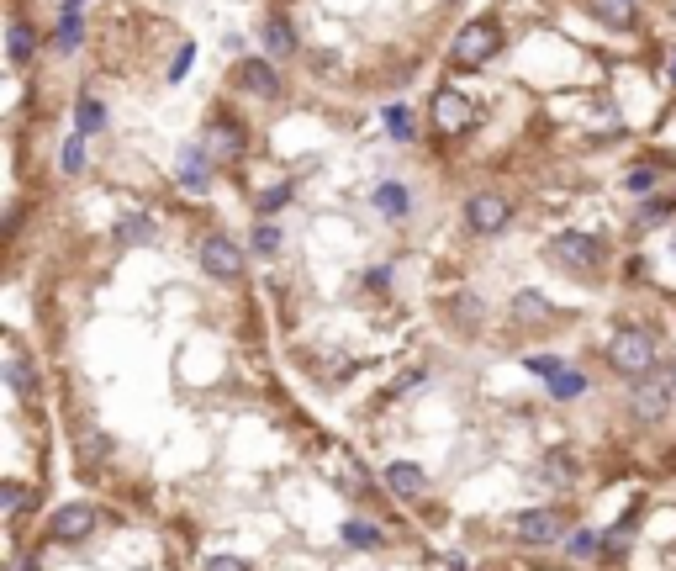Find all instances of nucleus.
I'll list each match as a JSON object with an SVG mask.
<instances>
[{"mask_svg":"<svg viewBox=\"0 0 676 571\" xmlns=\"http://www.w3.org/2000/svg\"><path fill=\"white\" fill-rule=\"evenodd\" d=\"M608 365L618 376H650L655 365H661V349H655V334L650 328H624V334H613L608 344Z\"/></svg>","mask_w":676,"mask_h":571,"instance_id":"1","label":"nucleus"},{"mask_svg":"<svg viewBox=\"0 0 676 571\" xmlns=\"http://www.w3.org/2000/svg\"><path fill=\"white\" fill-rule=\"evenodd\" d=\"M502 48V27L492 22V16H476V22H465L460 32H455V59L460 64H486L492 53Z\"/></svg>","mask_w":676,"mask_h":571,"instance_id":"2","label":"nucleus"},{"mask_svg":"<svg viewBox=\"0 0 676 571\" xmlns=\"http://www.w3.org/2000/svg\"><path fill=\"white\" fill-rule=\"evenodd\" d=\"M550 260L566 270H597L603 265V244L592 233H555L550 238Z\"/></svg>","mask_w":676,"mask_h":571,"instance_id":"3","label":"nucleus"},{"mask_svg":"<svg viewBox=\"0 0 676 571\" xmlns=\"http://www.w3.org/2000/svg\"><path fill=\"white\" fill-rule=\"evenodd\" d=\"M507 223H513V207H507L502 196L476 191L471 201H465V228H471L476 238H492V233H502Z\"/></svg>","mask_w":676,"mask_h":571,"instance_id":"4","label":"nucleus"},{"mask_svg":"<svg viewBox=\"0 0 676 571\" xmlns=\"http://www.w3.org/2000/svg\"><path fill=\"white\" fill-rule=\"evenodd\" d=\"M201 270H206V275H217V281H233V275L243 270V249L233 244L228 233L201 238Z\"/></svg>","mask_w":676,"mask_h":571,"instance_id":"5","label":"nucleus"},{"mask_svg":"<svg viewBox=\"0 0 676 571\" xmlns=\"http://www.w3.org/2000/svg\"><path fill=\"white\" fill-rule=\"evenodd\" d=\"M560 534H566L560 508H529V513H518V540H529V545H555Z\"/></svg>","mask_w":676,"mask_h":571,"instance_id":"6","label":"nucleus"},{"mask_svg":"<svg viewBox=\"0 0 676 571\" xmlns=\"http://www.w3.org/2000/svg\"><path fill=\"white\" fill-rule=\"evenodd\" d=\"M233 80L249 90V96H259V101H280V75H275L265 59H243V64L233 69Z\"/></svg>","mask_w":676,"mask_h":571,"instance_id":"7","label":"nucleus"},{"mask_svg":"<svg viewBox=\"0 0 676 571\" xmlns=\"http://www.w3.org/2000/svg\"><path fill=\"white\" fill-rule=\"evenodd\" d=\"M90 529H96V508H90V503H69V508H59V513H53V524H48V534H53V540H85V534Z\"/></svg>","mask_w":676,"mask_h":571,"instance_id":"8","label":"nucleus"},{"mask_svg":"<svg viewBox=\"0 0 676 571\" xmlns=\"http://www.w3.org/2000/svg\"><path fill=\"white\" fill-rule=\"evenodd\" d=\"M465 122H471V101L460 96V90H439L434 96V127L439 133H465Z\"/></svg>","mask_w":676,"mask_h":571,"instance_id":"9","label":"nucleus"},{"mask_svg":"<svg viewBox=\"0 0 676 571\" xmlns=\"http://www.w3.org/2000/svg\"><path fill=\"white\" fill-rule=\"evenodd\" d=\"M381 482L397 497H423L428 492V476H423V466H412V460H391V466L381 471Z\"/></svg>","mask_w":676,"mask_h":571,"instance_id":"10","label":"nucleus"},{"mask_svg":"<svg viewBox=\"0 0 676 571\" xmlns=\"http://www.w3.org/2000/svg\"><path fill=\"white\" fill-rule=\"evenodd\" d=\"M634 418H645V423H655V418H666V408H671V386H661V381H645V386H634Z\"/></svg>","mask_w":676,"mask_h":571,"instance_id":"11","label":"nucleus"},{"mask_svg":"<svg viewBox=\"0 0 676 571\" xmlns=\"http://www.w3.org/2000/svg\"><path fill=\"white\" fill-rule=\"evenodd\" d=\"M534 482H539V487H571V482H576V460H571V455H560V450H555V455H544V460H539V471H534Z\"/></svg>","mask_w":676,"mask_h":571,"instance_id":"12","label":"nucleus"},{"mask_svg":"<svg viewBox=\"0 0 676 571\" xmlns=\"http://www.w3.org/2000/svg\"><path fill=\"white\" fill-rule=\"evenodd\" d=\"M180 186L196 191V196L212 186V170H206V154H201V149H185V154H180Z\"/></svg>","mask_w":676,"mask_h":571,"instance_id":"13","label":"nucleus"},{"mask_svg":"<svg viewBox=\"0 0 676 571\" xmlns=\"http://www.w3.org/2000/svg\"><path fill=\"white\" fill-rule=\"evenodd\" d=\"M154 217H148V212H127L122 217V223H117V244H127V249H133V244H154Z\"/></svg>","mask_w":676,"mask_h":571,"instance_id":"14","label":"nucleus"},{"mask_svg":"<svg viewBox=\"0 0 676 571\" xmlns=\"http://www.w3.org/2000/svg\"><path fill=\"white\" fill-rule=\"evenodd\" d=\"M6 381H11L22 397H37V371H32V360H27L16 344H11V355H6Z\"/></svg>","mask_w":676,"mask_h":571,"instance_id":"15","label":"nucleus"},{"mask_svg":"<svg viewBox=\"0 0 676 571\" xmlns=\"http://www.w3.org/2000/svg\"><path fill=\"white\" fill-rule=\"evenodd\" d=\"M206 154H222V159H238L243 154V133L233 122H217L212 133H206Z\"/></svg>","mask_w":676,"mask_h":571,"instance_id":"16","label":"nucleus"},{"mask_svg":"<svg viewBox=\"0 0 676 571\" xmlns=\"http://www.w3.org/2000/svg\"><path fill=\"white\" fill-rule=\"evenodd\" d=\"M513 318L518 323H550V302H544L539 291H518V297H513Z\"/></svg>","mask_w":676,"mask_h":571,"instance_id":"17","label":"nucleus"},{"mask_svg":"<svg viewBox=\"0 0 676 571\" xmlns=\"http://www.w3.org/2000/svg\"><path fill=\"white\" fill-rule=\"evenodd\" d=\"M265 48L275 53V59H291V53H296V32L280 22V16H275V22H265Z\"/></svg>","mask_w":676,"mask_h":571,"instance_id":"18","label":"nucleus"},{"mask_svg":"<svg viewBox=\"0 0 676 571\" xmlns=\"http://www.w3.org/2000/svg\"><path fill=\"white\" fill-rule=\"evenodd\" d=\"M375 207H381L386 217H407V191L397 186V180H381V186H375Z\"/></svg>","mask_w":676,"mask_h":571,"instance_id":"19","label":"nucleus"},{"mask_svg":"<svg viewBox=\"0 0 676 571\" xmlns=\"http://www.w3.org/2000/svg\"><path fill=\"white\" fill-rule=\"evenodd\" d=\"M74 122H80V133H85V138H90V133H101V122H106L101 101H96V96H80V101H74Z\"/></svg>","mask_w":676,"mask_h":571,"instance_id":"20","label":"nucleus"},{"mask_svg":"<svg viewBox=\"0 0 676 571\" xmlns=\"http://www.w3.org/2000/svg\"><path fill=\"white\" fill-rule=\"evenodd\" d=\"M629 545H634V513H629V519H624V524H618V529L608 534V540H603V556H608V561H624V556H629Z\"/></svg>","mask_w":676,"mask_h":571,"instance_id":"21","label":"nucleus"},{"mask_svg":"<svg viewBox=\"0 0 676 571\" xmlns=\"http://www.w3.org/2000/svg\"><path fill=\"white\" fill-rule=\"evenodd\" d=\"M37 53V32L27 22H11V64H27Z\"/></svg>","mask_w":676,"mask_h":571,"instance_id":"22","label":"nucleus"},{"mask_svg":"<svg viewBox=\"0 0 676 571\" xmlns=\"http://www.w3.org/2000/svg\"><path fill=\"white\" fill-rule=\"evenodd\" d=\"M581 392H587V376H576V371L550 376V397H555V402H576Z\"/></svg>","mask_w":676,"mask_h":571,"instance_id":"23","label":"nucleus"},{"mask_svg":"<svg viewBox=\"0 0 676 571\" xmlns=\"http://www.w3.org/2000/svg\"><path fill=\"white\" fill-rule=\"evenodd\" d=\"M59 48L64 53L80 48V11H59Z\"/></svg>","mask_w":676,"mask_h":571,"instance_id":"24","label":"nucleus"},{"mask_svg":"<svg viewBox=\"0 0 676 571\" xmlns=\"http://www.w3.org/2000/svg\"><path fill=\"white\" fill-rule=\"evenodd\" d=\"M344 540H349V545H360V550H370V545H381V529H375V524H360V519H349V524H344Z\"/></svg>","mask_w":676,"mask_h":571,"instance_id":"25","label":"nucleus"},{"mask_svg":"<svg viewBox=\"0 0 676 571\" xmlns=\"http://www.w3.org/2000/svg\"><path fill=\"white\" fill-rule=\"evenodd\" d=\"M338 487H344V492H354V497H360L365 492V482H360V466H354V455H338Z\"/></svg>","mask_w":676,"mask_h":571,"instance_id":"26","label":"nucleus"},{"mask_svg":"<svg viewBox=\"0 0 676 571\" xmlns=\"http://www.w3.org/2000/svg\"><path fill=\"white\" fill-rule=\"evenodd\" d=\"M291 196H296V186L286 180V186H270V191H259V196H254V207H259V212H275V207H286Z\"/></svg>","mask_w":676,"mask_h":571,"instance_id":"27","label":"nucleus"},{"mask_svg":"<svg viewBox=\"0 0 676 571\" xmlns=\"http://www.w3.org/2000/svg\"><path fill=\"white\" fill-rule=\"evenodd\" d=\"M386 127H391V138H397V143H412V117H407V106H386Z\"/></svg>","mask_w":676,"mask_h":571,"instance_id":"28","label":"nucleus"},{"mask_svg":"<svg viewBox=\"0 0 676 571\" xmlns=\"http://www.w3.org/2000/svg\"><path fill=\"white\" fill-rule=\"evenodd\" d=\"M85 170V133L64 143V175H80Z\"/></svg>","mask_w":676,"mask_h":571,"instance_id":"29","label":"nucleus"},{"mask_svg":"<svg viewBox=\"0 0 676 571\" xmlns=\"http://www.w3.org/2000/svg\"><path fill=\"white\" fill-rule=\"evenodd\" d=\"M523 365H529L534 376H560V371H566V360H560V355H529Z\"/></svg>","mask_w":676,"mask_h":571,"instance_id":"30","label":"nucleus"},{"mask_svg":"<svg viewBox=\"0 0 676 571\" xmlns=\"http://www.w3.org/2000/svg\"><path fill=\"white\" fill-rule=\"evenodd\" d=\"M74 450H80V460H101V455H106V439H101L96 429H85V434H80V445H74Z\"/></svg>","mask_w":676,"mask_h":571,"instance_id":"31","label":"nucleus"},{"mask_svg":"<svg viewBox=\"0 0 676 571\" xmlns=\"http://www.w3.org/2000/svg\"><path fill=\"white\" fill-rule=\"evenodd\" d=\"M254 249H259V254H275V249H280V228H275V223H259V228H254Z\"/></svg>","mask_w":676,"mask_h":571,"instance_id":"32","label":"nucleus"},{"mask_svg":"<svg viewBox=\"0 0 676 571\" xmlns=\"http://www.w3.org/2000/svg\"><path fill=\"white\" fill-rule=\"evenodd\" d=\"M592 550H603V534H592V529L571 534V556H592Z\"/></svg>","mask_w":676,"mask_h":571,"instance_id":"33","label":"nucleus"},{"mask_svg":"<svg viewBox=\"0 0 676 571\" xmlns=\"http://www.w3.org/2000/svg\"><path fill=\"white\" fill-rule=\"evenodd\" d=\"M624 186H629L634 196H645V191H655V170H645V164H640V170H629V175H624Z\"/></svg>","mask_w":676,"mask_h":571,"instance_id":"34","label":"nucleus"},{"mask_svg":"<svg viewBox=\"0 0 676 571\" xmlns=\"http://www.w3.org/2000/svg\"><path fill=\"white\" fill-rule=\"evenodd\" d=\"M0 503H6V513L16 519V513H22V487H16V482H6V487H0Z\"/></svg>","mask_w":676,"mask_h":571,"instance_id":"35","label":"nucleus"},{"mask_svg":"<svg viewBox=\"0 0 676 571\" xmlns=\"http://www.w3.org/2000/svg\"><path fill=\"white\" fill-rule=\"evenodd\" d=\"M206 571H249V561H238V556H212V561H206Z\"/></svg>","mask_w":676,"mask_h":571,"instance_id":"36","label":"nucleus"},{"mask_svg":"<svg viewBox=\"0 0 676 571\" xmlns=\"http://www.w3.org/2000/svg\"><path fill=\"white\" fill-rule=\"evenodd\" d=\"M455 307H460V318H465V323H481V302L471 297V291H465V297H460Z\"/></svg>","mask_w":676,"mask_h":571,"instance_id":"37","label":"nucleus"},{"mask_svg":"<svg viewBox=\"0 0 676 571\" xmlns=\"http://www.w3.org/2000/svg\"><path fill=\"white\" fill-rule=\"evenodd\" d=\"M185 69H191V48H180V53H175V64H169V80H180Z\"/></svg>","mask_w":676,"mask_h":571,"instance_id":"38","label":"nucleus"},{"mask_svg":"<svg viewBox=\"0 0 676 571\" xmlns=\"http://www.w3.org/2000/svg\"><path fill=\"white\" fill-rule=\"evenodd\" d=\"M449 571H471V561H465V556H449Z\"/></svg>","mask_w":676,"mask_h":571,"instance_id":"39","label":"nucleus"},{"mask_svg":"<svg viewBox=\"0 0 676 571\" xmlns=\"http://www.w3.org/2000/svg\"><path fill=\"white\" fill-rule=\"evenodd\" d=\"M666 69H671V80H676V53H671V64H666Z\"/></svg>","mask_w":676,"mask_h":571,"instance_id":"40","label":"nucleus"},{"mask_svg":"<svg viewBox=\"0 0 676 571\" xmlns=\"http://www.w3.org/2000/svg\"><path fill=\"white\" fill-rule=\"evenodd\" d=\"M671 16H676V0H671Z\"/></svg>","mask_w":676,"mask_h":571,"instance_id":"41","label":"nucleus"}]
</instances>
